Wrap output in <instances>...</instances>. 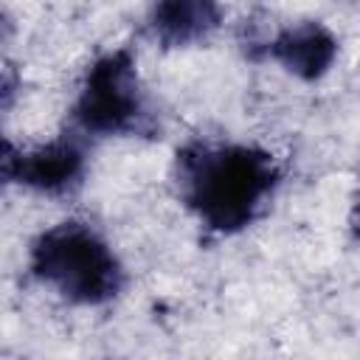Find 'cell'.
<instances>
[{"label":"cell","mask_w":360,"mask_h":360,"mask_svg":"<svg viewBox=\"0 0 360 360\" xmlns=\"http://www.w3.org/2000/svg\"><path fill=\"white\" fill-rule=\"evenodd\" d=\"M174 180L180 200L208 231L236 233L259 217L281 172L259 146L194 141L177 152Z\"/></svg>","instance_id":"cell-1"},{"label":"cell","mask_w":360,"mask_h":360,"mask_svg":"<svg viewBox=\"0 0 360 360\" xmlns=\"http://www.w3.org/2000/svg\"><path fill=\"white\" fill-rule=\"evenodd\" d=\"M31 273L70 304H107L124 287V267L110 242L87 222H59L31 245Z\"/></svg>","instance_id":"cell-2"},{"label":"cell","mask_w":360,"mask_h":360,"mask_svg":"<svg viewBox=\"0 0 360 360\" xmlns=\"http://www.w3.org/2000/svg\"><path fill=\"white\" fill-rule=\"evenodd\" d=\"M73 121L87 135H138L152 129L132 51L118 48L90 65L73 104Z\"/></svg>","instance_id":"cell-3"},{"label":"cell","mask_w":360,"mask_h":360,"mask_svg":"<svg viewBox=\"0 0 360 360\" xmlns=\"http://www.w3.org/2000/svg\"><path fill=\"white\" fill-rule=\"evenodd\" d=\"M84 174V149L76 138H56L45 146L14 149L3 143V177L42 194H62Z\"/></svg>","instance_id":"cell-4"},{"label":"cell","mask_w":360,"mask_h":360,"mask_svg":"<svg viewBox=\"0 0 360 360\" xmlns=\"http://www.w3.org/2000/svg\"><path fill=\"white\" fill-rule=\"evenodd\" d=\"M267 51L295 79L315 82L332 68L338 56V39L323 22L304 20L278 31Z\"/></svg>","instance_id":"cell-5"},{"label":"cell","mask_w":360,"mask_h":360,"mask_svg":"<svg viewBox=\"0 0 360 360\" xmlns=\"http://www.w3.org/2000/svg\"><path fill=\"white\" fill-rule=\"evenodd\" d=\"M149 22L160 45L183 48L208 39L222 22V8L219 0H158Z\"/></svg>","instance_id":"cell-6"},{"label":"cell","mask_w":360,"mask_h":360,"mask_svg":"<svg viewBox=\"0 0 360 360\" xmlns=\"http://www.w3.org/2000/svg\"><path fill=\"white\" fill-rule=\"evenodd\" d=\"M354 233L360 236V208H357V214H354Z\"/></svg>","instance_id":"cell-7"}]
</instances>
